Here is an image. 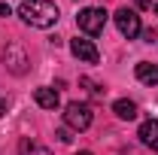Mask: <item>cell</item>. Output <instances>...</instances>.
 <instances>
[{"label":"cell","mask_w":158,"mask_h":155,"mask_svg":"<svg viewBox=\"0 0 158 155\" xmlns=\"http://www.w3.org/2000/svg\"><path fill=\"white\" fill-rule=\"evenodd\" d=\"M19 15H21V21H24V24H31V27H40V31L52 27V24L61 19L58 6H55L52 0H21Z\"/></svg>","instance_id":"1"},{"label":"cell","mask_w":158,"mask_h":155,"mask_svg":"<svg viewBox=\"0 0 158 155\" xmlns=\"http://www.w3.org/2000/svg\"><path fill=\"white\" fill-rule=\"evenodd\" d=\"M76 24L82 34L98 37V34H103V24H106V9L103 6H88V9H82L76 15Z\"/></svg>","instance_id":"2"},{"label":"cell","mask_w":158,"mask_h":155,"mask_svg":"<svg viewBox=\"0 0 158 155\" xmlns=\"http://www.w3.org/2000/svg\"><path fill=\"white\" fill-rule=\"evenodd\" d=\"M3 67H6L9 73H15V76H24L27 67H31V58H27V52L21 49L19 43H9V46L3 49Z\"/></svg>","instance_id":"3"},{"label":"cell","mask_w":158,"mask_h":155,"mask_svg":"<svg viewBox=\"0 0 158 155\" xmlns=\"http://www.w3.org/2000/svg\"><path fill=\"white\" fill-rule=\"evenodd\" d=\"M91 107L88 103H79V100H73V103H67L64 107V122H67V128H73V131H85L88 125H91Z\"/></svg>","instance_id":"4"},{"label":"cell","mask_w":158,"mask_h":155,"mask_svg":"<svg viewBox=\"0 0 158 155\" xmlns=\"http://www.w3.org/2000/svg\"><path fill=\"white\" fill-rule=\"evenodd\" d=\"M116 27H118V34L122 37H128V40H134L140 37V15L134 12V9H128V6H122V9H116Z\"/></svg>","instance_id":"5"},{"label":"cell","mask_w":158,"mask_h":155,"mask_svg":"<svg viewBox=\"0 0 158 155\" xmlns=\"http://www.w3.org/2000/svg\"><path fill=\"white\" fill-rule=\"evenodd\" d=\"M70 52H73V55H76L79 61H85V64H98V46H94V43H91V40H70Z\"/></svg>","instance_id":"6"},{"label":"cell","mask_w":158,"mask_h":155,"mask_svg":"<svg viewBox=\"0 0 158 155\" xmlns=\"http://www.w3.org/2000/svg\"><path fill=\"white\" fill-rule=\"evenodd\" d=\"M137 137H140L143 146H149L152 152H158V119H146V122L140 125Z\"/></svg>","instance_id":"7"},{"label":"cell","mask_w":158,"mask_h":155,"mask_svg":"<svg viewBox=\"0 0 158 155\" xmlns=\"http://www.w3.org/2000/svg\"><path fill=\"white\" fill-rule=\"evenodd\" d=\"M134 73L143 85H158V64H149V61H140L134 67Z\"/></svg>","instance_id":"8"},{"label":"cell","mask_w":158,"mask_h":155,"mask_svg":"<svg viewBox=\"0 0 158 155\" xmlns=\"http://www.w3.org/2000/svg\"><path fill=\"white\" fill-rule=\"evenodd\" d=\"M34 100H37V107H43V110H58V91L55 88H37L34 91Z\"/></svg>","instance_id":"9"},{"label":"cell","mask_w":158,"mask_h":155,"mask_svg":"<svg viewBox=\"0 0 158 155\" xmlns=\"http://www.w3.org/2000/svg\"><path fill=\"white\" fill-rule=\"evenodd\" d=\"M113 113L118 119H125V122H131V119H137V103L128 100V97H118L116 103H113Z\"/></svg>","instance_id":"10"},{"label":"cell","mask_w":158,"mask_h":155,"mask_svg":"<svg viewBox=\"0 0 158 155\" xmlns=\"http://www.w3.org/2000/svg\"><path fill=\"white\" fill-rule=\"evenodd\" d=\"M19 155H52L46 146H40V143H34V140H21L19 143Z\"/></svg>","instance_id":"11"},{"label":"cell","mask_w":158,"mask_h":155,"mask_svg":"<svg viewBox=\"0 0 158 155\" xmlns=\"http://www.w3.org/2000/svg\"><path fill=\"white\" fill-rule=\"evenodd\" d=\"M55 137H58L61 143H67V140H70V131H67V128H61V131H58V134H55Z\"/></svg>","instance_id":"12"},{"label":"cell","mask_w":158,"mask_h":155,"mask_svg":"<svg viewBox=\"0 0 158 155\" xmlns=\"http://www.w3.org/2000/svg\"><path fill=\"white\" fill-rule=\"evenodd\" d=\"M9 12H12V9H9V3H0V19H6Z\"/></svg>","instance_id":"13"},{"label":"cell","mask_w":158,"mask_h":155,"mask_svg":"<svg viewBox=\"0 0 158 155\" xmlns=\"http://www.w3.org/2000/svg\"><path fill=\"white\" fill-rule=\"evenodd\" d=\"M143 37H146V43H152V40L158 37V34H155V31H152V27H149V31H143Z\"/></svg>","instance_id":"14"},{"label":"cell","mask_w":158,"mask_h":155,"mask_svg":"<svg viewBox=\"0 0 158 155\" xmlns=\"http://www.w3.org/2000/svg\"><path fill=\"white\" fill-rule=\"evenodd\" d=\"M137 6H140V9H149V6H152V0H137Z\"/></svg>","instance_id":"15"},{"label":"cell","mask_w":158,"mask_h":155,"mask_svg":"<svg viewBox=\"0 0 158 155\" xmlns=\"http://www.w3.org/2000/svg\"><path fill=\"white\" fill-rule=\"evenodd\" d=\"M3 113H6V100L0 97V116H3Z\"/></svg>","instance_id":"16"},{"label":"cell","mask_w":158,"mask_h":155,"mask_svg":"<svg viewBox=\"0 0 158 155\" xmlns=\"http://www.w3.org/2000/svg\"><path fill=\"white\" fill-rule=\"evenodd\" d=\"M76 155H94V152H88V149H82V152H76Z\"/></svg>","instance_id":"17"},{"label":"cell","mask_w":158,"mask_h":155,"mask_svg":"<svg viewBox=\"0 0 158 155\" xmlns=\"http://www.w3.org/2000/svg\"><path fill=\"white\" fill-rule=\"evenodd\" d=\"M155 12H158V3H155Z\"/></svg>","instance_id":"18"}]
</instances>
